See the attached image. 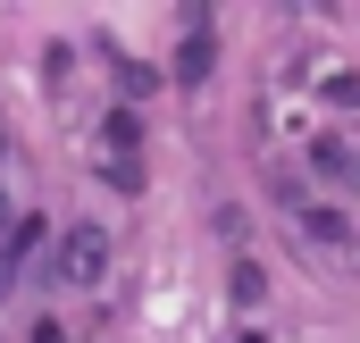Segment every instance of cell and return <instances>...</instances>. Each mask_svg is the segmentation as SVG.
Listing matches in <instances>:
<instances>
[{"label":"cell","mask_w":360,"mask_h":343,"mask_svg":"<svg viewBox=\"0 0 360 343\" xmlns=\"http://www.w3.org/2000/svg\"><path fill=\"white\" fill-rule=\"evenodd\" d=\"M101 268H109V235H101V226H76V235L59 243V268H51V276H59V285H92Z\"/></svg>","instance_id":"obj_1"},{"label":"cell","mask_w":360,"mask_h":343,"mask_svg":"<svg viewBox=\"0 0 360 343\" xmlns=\"http://www.w3.org/2000/svg\"><path fill=\"white\" fill-rule=\"evenodd\" d=\"M310 168L327 176V184H344V176H352V143H344V134H319V143H310Z\"/></svg>","instance_id":"obj_2"},{"label":"cell","mask_w":360,"mask_h":343,"mask_svg":"<svg viewBox=\"0 0 360 343\" xmlns=\"http://www.w3.org/2000/svg\"><path fill=\"white\" fill-rule=\"evenodd\" d=\"M176 76H184V84H193V76H210V34H201V8H193V42H184Z\"/></svg>","instance_id":"obj_3"},{"label":"cell","mask_w":360,"mask_h":343,"mask_svg":"<svg viewBox=\"0 0 360 343\" xmlns=\"http://www.w3.org/2000/svg\"><path fill=\"white\" fill-rule=\"evenodd\" d=\"M310 235H319V243H344L352 226H344V209H310Z\"/></svg>","instance_id":"obj_4"}]
</instances>
